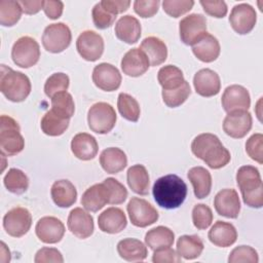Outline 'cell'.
I'll return each mask as SVG.
<instances>
[{"label":"cell","instance_id":"obj_1","mask_svg":"<svg viewBox=\"0 0 263 263\" xmlns=\"http://www.w3.org/2000/svg\"><path fill=\"white\" fill-rule=\"evenodd\" d=\"M191 151L213 170L225 166L231 159L230 152L222 145L220 139L210 133L196 136L191 143Z\"/></svg>","mask_w":263,"mask_h":263},{"label":"cell","instance_id":"obj_2","mask_svg":"<svg viewBox=\"0 0 263 263\" xmlns=\"http://www.w3.org/2000/svg\"><path fill=\"white\" fill-rule=\"evenodd\" d=\"M152 193L159 206L173 210L184 202L187 196V185L179 176L171 174L154 182Z\"/></svg>","mask_w":263,"mask_h":263},{"label":"cell","instance_id":"obj_3","mask_svg":"<svg viewBox=\"0 0 263 263\" xmlns=\"http://www.w3.org/2000/svg\"><path fill=\"white\" fill-rule=\"evenodd\" d=\"M236 183L247 205L255 209L262 208L263 183L257 167L253 165L240 166L236 173Z\"/></svg>","mask_w":263,"mask_h":263},{"label":"cell","instance_id":"obj_4","mask_svg":"<svg viewBox=\"0 0 263 263\" xmlns=\"http://www.w3.org/2000/svg\"><path fill=\"white\" fill-rule=\"evenodd\" d=\"M0 90L9 101L20 103L30 95L31 82L26 74L1 65Z\"/></svg>","mask_w":263,"mask_h":263},{"label":"cell","instance_id":"obj_5","mask_svg":"<svg viewBox=\"0 0 263 263\" xmlns=\"http://www.w3.org/2000/svg\"><path fill=\"white\" fill-rule=\"evenodd\" d=\"M0 148L7 156H13L25 148V140L21 135L18 123L10 116L0 117Z\"/></svg>","mask_w":263,"mask_h":263},{"label":"cell","instance_id":"obj_6","mask_svg":"<svg viewBox=\"0 0 263 263\" xmlns=\"http://www.w3.org/2000/svg\"><path fill=\"white\" fill-rule=\"evenodd\" d=\"M115 109L106 102L93 104L87 112V123L89 128L97 134H108L116 123Z\"/></svg>","mask_w":263,"mask_h":263},{"label":"cell","instance_id":"obj_7","mask_svg":"<svg viewBox=\"0 0 263 263\" xmlns=\"http://www.w3.org/2000/svg\"><path fill=\"white\" fill-rule=\"evenodd\" d=\"M11 58L16 66L30 68L39 61L40 46L34 38L23 36L14 42L11 49Z\"/></svg>","mask_w":263,"mask_h":263},{"label":"cell","instance_id":"obj_8","mask_svg":"<svg viewBox=\"0 0 263 263\" xmlns=\"http://www.w3.org/2000/svg\"><path fill=\"white\" fill-rule=\"evenodd\" d=\"M72 34L70 28L64 23L48 25L42 35L43 47L52 53L64 51L71 43Z\"/></svg>","mask_w":263,"mask_h":263},{"label":"cell","instance_id":"obj_9","mask_svg":"<svg viewBox=\"0 0 263 263\" xmlns=\"http://www.w3.org/2000/svg\"><path fill=\"white\" fill-rule=\"evenodd\" d=\"M129 220L136 227H147L158 220V212L147 200L140 197H132L126 206Z\"/></svg>","mask_w":263,"mask_h":263},{"label":"cell","instance_id":"obj_10","mask_svg":"<svg viewBox=\"0 0 263 263\" xmlns=\"http://www.w3.org/2000/svg\"><path fill=\"white\" fill-rule=\"evenodd\" d=\"M181 41L186 45H194L206 33V20L200 13H191L179 23Z\"/></svg>","mask_w":263,"mask_h":263},{"label":"cell","instance_id":"obj_11","mask_svg":"<svg viewBox=\"0 0 263 263\" xmlns=\"http://www.w3.org/2000/svg\"><path fill=\"white\" fill-rule=\"evenodd\" d=\"M32 226L31 213L22 206L9 210L3 217V227L6 233L12 237H22Z\"/></svg>","mask_w":263,"mask_h":263},{"label":"cell","instance_id":"obj_12","mask_svg":"<svg viewBox=\"0 0 263 263\" xmlns=\"http://www.w3.org/2000/svg\"><path fill=\"white\" fill-rule=\"evenodd\" d=\"M76 48L82 59L88 62H96L104 52V39L95 31L86 30L78 36Z\"/></svg>","mask_w":263,"mask_h":263},{"label":"cell","instance_id":"obj_13","mask_svg":"<svg viewBox=\"0 0 263 263\" xmlns=\"http://www.w3.org/2000/svg\"><path fill=\"white\" fill-rule=\"evenodd\" d=\"M257 22L255 8L248 3H239L233 6L229 15V23L232 29L239 35L250 33Z\"/></svg>","mask_w":263,"mask_h":263},{"label":"cell","instance_id":"obj_14","mask_svg":"<svg viewBox=\"0 0 263 263\" xmlns=\"http://www.w3.org/2000/svg\"><path fill=\"white\" fill-rule=\"evenodd\" d=\"M253 118L248 110L233 111L227 113L223 120V130L234 139H241L251 130Z\"/></svg>","mask_w":263,"mask_h":263},{"label":"cell","instance_id":"obj_15","mask_svg":"<svg viewBox=\"0 0 263 263\" xmlns=\"http://www.w3.org/2000/svg\"><path fill=\"white\" fill-rule=\"evenodd\" d=\"M92 81L97 87L105 91H114L121 84V74L119 70L109 64L101 63L92 70Z\"/></svg>","mask_w":263,"mask_h":263},{"label":"cell","instance_id":"obj_16","mask_svg":"<svg viewBox=\"0 0 263 263\" xmlns=\"http://www.w3.org/2000/svg\"><path fill=\"white\" fill-rule=\"evenodd\" d=\"M221 103L227 113L233 111L248 110L251 106V97L248 89L238 84H232L225 88Z\"/></svg>","mask_w":263,"mask_h":263},{"label":"cell","instance_id":"obj_17","mask_svg":"<svg viewBox=\"0 0 263 263\" xmlns=\"http://www.w3.org/2000/svg\"><path fill=\"white\" fill-rule=\"evenodd\" d=\"M65 231L66 229L63 222L52 216L42 217L35 227L37 237L44 243H57L61 241Z\"/></svg>","mask_w":263,"mask_h":263},{"label":"cell","instance_id":"obj_18","mask_svg":"<svg viewBox=\"0 0 263 263\" xmlns=\"http://www.w3.org/2000/svg\"><path fill=\"white\" fill-rule=\"evenodd\" d=\"M67 225L71 233L81 239L89 237L95 229L92 216L81 208H75L70 212Z\"/></svg>","mask_w":263,"mask_h":263},{"label":"cell","instance_id":"obj_19","mask_svg":"<svg viewBox=\"0 0 263 263\" xmlns=\"http://www.w3.org/2000/svg\"><path fill=\"white\" fill-rule=\"evenodd\" d=\"M216 212L223 217L236 219L240 212V200L235 189H222L214 199Z\"/></svg>","mask_w":263,"mask_h":263},{"label":"cell","instance_id":"obj_20","mask_svg":"<svg viewBox=\"0 0 263 263\" xmlns=\"http://www.w3.org/2000/svg\"><path fill=\"white\" fill-rule=\"evenodd\" d=\"M193 85L196 93L201 97L210 98L219 93L221 81L219 75L211 69H201L193 77Z\"/></svg>","mask_w":263,"mask_h":263},{"label":"cell","instance_id":"obj_21","mask_svg":"<svg viewBox=\"0 0 263 263\" xmlns=\"http://www.w3.org/2000/svg\"><path fill=\"white\" fill-rule=\"evenodd\" d=\"M149 67V60L140 47L129 49L121 60V69L123 73L130 77H139L145 74Z\"/></svg>","mask_w":263,"mask_h":263},{"label":"cell","instance_id":"obj_22","mask_svg":"<svg viewBox=\"0 0 263 263\" xmlns=\"http://www.w3.org/2000/svg\"><path fill=\"white\" fill-rule=\"evenodd\" d=\"M98 225L103 232L115 234L121 232L126 227L127 219L121 209L111 206L99 215Z\"/></svg>","mask_w":263,"mask_h":263},{"label":"cell","instance_id":"obj_23","mask_svg":"<svg viewBox=\"0 0 263 263\" xmlns=\"http://www.w3.org/2000/svg\"><path fill=\"white\" fill-rule=\"evenodd\" d=\"M71 150L74 156L81 160L95 158L99 151V145L95 137L87 133L75 135L71 141Z\"/></svg>","mask_w":263,"mask_h":263},{"label":"cell","instance_id":"obj_24","mask_svg":"<svg viewBox=\"0 0 263 263\" xmlns=\"http://www.w3.org/2000/svg\"><path fill=\"white\" fill-rule=\"evenodd\" d=\"M115 35L116 37L127 43L134 44L141 37V24L139 20L133 15H123L115 24Z\"/></svg>","mask_w":263,"mask_h":263},{"label":"cell","instance_id":"obj_25","mask_svg":"<svg viewBox=\"0 0 263 263\" xmlns=\"http://www.w3.org/2000/svg\"><path fill=\"white\" fill-rule=\"evenodd\" d=\"M208 236L213 245L220 248H227L236 241L237 231L231 223L219 220L211 227Z\"/></svg>","mask_w":263,"mask_h":263},{"label":"cell","instance_id":"obj_26","mask_svg":"<svg viewBox=\"0 0 263 263\" xmlns=\"http://www.w3.org/2000/svg\"><path fill=\"white\" fill-rule=\"evenodd\" d=\"M220 51L221 47L218 39L208 32L200 40L192 45L193 54L203 63H212L216 61Z\"/></svg>","mask_w":263,"mask_h":263},{"label":"cell","instance_id":"obj_27","mask_svg":"<svg viewBox=\"0 0 263 263\" xmlns=\"http://www.w3.org/2000/svg\"><path fill=\"white\" fill-rule=\"evenodd\" d=\"M109 201L107 187L104 183L95 184L87 188L81 197V204L86 211L98 212L102 210Z\"/></svg>","mask_w":263,"mask_h":263},{"label":"cell","instance_id":"obj_28","mask_svg":"<svg viewBox=\"0 0 263 263\" xmlns=\"http://www.w3.org/2000/svg\"><path fill=\"white\" fill-rule=\"evenodd\" d=\"M53 202L60 208H69L76 202L77 190L69 180L55 181L50 190Z\"/></svg>","mask_w":263,"mask_h":263},{"label":"cell","instance_id":"obj_29","mask_svg":"<svg viewBox=\"0 0 263 263\" xmlns=\"http://www.w3.org/2000/svg\"><path fill=\"white\" fill-rule=\"evenodd\" d=\"M140 49H142L147 55L150 66L156 67L160 64L164 63L167 58V47L165 43L155 36L146 37L141 45Z\"/></svg>","mask_w":263,"mask_h":263},{"label":"cell","instance_id":"obj_30","mask_svg":"<svg viewBox=\"0 0 263 263\" xmlns=\"http://www.w3.org/2000/svg\"><path fill=\"white\" fill-rule=\"evenodd\" d=\"M100 164L108 174H117L126 166V154L119 148L110 147L102 151L100 155Z\"/></svg>","mask_w":263,"mask_h":263},{"label":"cell","instance_id":"obj_31","mask_svg":"<svg viewBox=\"0 0 263 263\" xmlns=\"http://www.w3.org/2000/svg\"><path fill=\"white\" fill-rule=\"evenodd\" d=\"M189 181L193 186L194 195L202 199L206 197L212 189L211 173L202 166H194L189 170L187 175Z\"/></svg>","mask_w":263,"mask_h":263},{"label":"cell","instance_id":"obj_32","mask_svg":"<svg viewBox=\"0 0 263 263\" xmlns=\"http://www.w3.org/2000/svg\"><path fill=\"white\" fill-rule=\"evenodd\" d=\"M117 252L120 258L128 262L143 261L147 258L146 246L136 238H124L117 243Z\"/></svg>","mask_w":263,"mask_h":263},{"label":"cell","instance_id":"obj_33","mask_svg":"<svg viewBox=\"0 0 263 263\" xmlns=\"http://www.w3.org/2000/svg\"><path fill=\"white\" fill-rule=\"evenodd\" d=\"M127 185L135 193L139 195H147L149 192L150 178L146 167L142 164H135L127 170Z\"/></svg>","mask_w":263,"mask_h":263},{"label":"cell","instance_id":"obj_34","mask_svg":"<svg viewBox=\"0 0 263 263\" xmlns=\"http://www.w3.org/2000/svg\"><path fill=\"white\" fill-rule=\"evenodd\" d=\"M203 242L197 235H181L177 240V252L186 260L198 258L203 251Z\"/></svg>","mask_w":263,"mask_h":263},{"label":"cell","instance_id":"obj_35","mask_svg":"<svg viewBox=\"0 0 263 263\" xmlns=\"http://www.w3.org/2000/svg\"><path fill=\"white\" fill-rule=\"evenodd\" d=\"M69 123L70 119L59 115L50 109L43 115L40 126L45 135L50 137H58L66 132Z\"/></svg>","mask_w":263,"mask_h":263},{"label":"cell","instance_id":"obj_36","mask_svg":"<svg viewBox=\"0 0 263 263\" xmlns=\"http://www.w3.org/2000/svg\"><path fill=\"white\" fill-rule=\"evenodd\" d=\"M175 233L168 227L157 226L150 229L145 235V242L151 250H157L173 246Z\"/></svg>","mask_w":263,"mask_h":263},{"label":"cell","instance_id":"obj_37","mask_svg":"<svg viewBox=\"0 0 263 263\" xmlns=\"http://www.w3.org/2000/svg\"><path fill=\"white\" fill-rule=\"evenodd\" d=\"M157 80L163 90H171L181 86L185 79L181 69L174 65H166L159 69Z\"/></svg>","mask_w":263,"mask_h":263},{"label":"cell","instance_id":"obj_38","mask_svg":"<svg viewBox=\"0 0 263 263\" xmlns=\"http://www.w3.org/2000/svg\"><path fill=\"white\" fill-rule=\"evenodd\" d=\"M5 188L14 194H23L29 187V179L27 175L18 168H9L4 179Z\"/></svg>","mask_w":263,"mask_h":263},{"label":"cell","instance_id":"obj_39","mask_svg":"<svg viewBox=\"0 0 263 263\" xmlns=\"http://www.w3.org/2000/svg\"><path fill=\"white\" fill-rule=\"evenodd\" d=\"M117 108L120 115L132 122H136L140 117V105L138 101L128 93L120 92L117 100Z\"/></svg>","mask_w":263,"mask_h":263},{"label":"cell","instance_id":"obj_40","mask_svg":"<svg viewBox=\"0 0 263 263\" xmlns=\"http://www.w3.org/2000/svg\"><path fill=\"white\" fill-rule=\"evenodd\" d=\"M22 6L18 1L1 0L0 1V24L4 27L15 25L22 16Z\"/></svg>","mask_w":263,"mask_h":263},{"label":"cell","instance_id":"obj_41","mask_svg":"<svg viewBox=\"0 0 263 263\" xmlns=\"http://www.w3.org/2000/svg\"><path fill=\"white\" fill-rule=\"evenodd\" d=\"M51 110L59 115L70 119L74 115L75 104L71 93L62 91L51 98Z\"/></svg>","mask_w":263,"mask_h":263},{"label":"cell","instance_id":"obj_42","mask_svg":"<svg viewBox=\"0 0 263 263\" xmlns=\"http://www.w3.org/2000/svg\"><path fill=\"white\" fill-rule=\"evenodd\" d=\"M191 88L189 83L185 80L184 83L178 88L171 90H163L161 92L164 104L170 108H176L181 106L190 96Z\"/></svg>","mask_w":263,"mask_h":263},{"label":"cell","instance_id":"obj_43","mask_svg":"<svg viewBox=\"0 0 263 263\" xmlns=\"http://www.w3.org/2000/svg\"><path fill=\"white\" fill-rule=\"evenodd\" d=\"M69 84H70V79L67 74L62 72L53 73L45 81L44 92L48 98L51 99L57 93L66 91L69 87Z\"/></svg>","mask_w":263,"mask_h":263},{"label":"cell","instance_id":"obj_44","mask_svg":"<svg viewBox=\"0 0 263 263\" xmlns=\"http://www.w3.org/2000/svg\"><path fill=\"white\" fill-rule=\"evenodd\" d=\"M108 190L109 204H120L123 203L127 197L126 188L114 178H107L103 182Z\"/></svg>","mask_w":263,"mask_h":263},{"label":"cell","instance_id":"obj_45","mask_svg":"<svg viewBox=\"0 0 263 263\" xmlns=\"http://www.w3.org/2000/svg\"><path fill=\"white\" fill-rule=\"evenodd\" d=\"M192 222L198 230H204L210 227L213 222V212L210 206L203 203L194 205L192 210Z\"/></svg>","mask_w":263,"mask_h":263},{"label":"cell","instance_id":"obj_46","mask_svg":"<svg viewBox=\"0 0 263 263\" xmlns=\"http://www.w3.org/2000/svg\"><path fill=\"white\" fill-rule=\"evenodd\" d=\"M259 256L255 249L250 246H238L234 248L229 257V263H258Z\"/></svg>","mask_w":263,"mask_h":263},{"label":"cell","instance_id":"obj_47","mask_svg":"<svg viewBox=\"0 0 263 263\" xmlns=\"http://www.w3.org/2000/svg\"><path fill=\"white\" fill-rule=\"evenodd\" d=\"M194 1L189 0H164L162 8L166 14L172 17H179L192 9Z\"/></svg>","mask_w":263,"mask_h":263},{"label":"cell","instance_id":"obj_48","mask_svg":"<svg viewBox=\"0 0 263 263\" xmlns=\"http://www.w3.org/2000/svg\"><path fill=\"white\" fill-rule=\"evenodd\" d=\"M91 15L95 26L100 30H104L111 27L116 18V15L105 9L100 2L93 6Z\"/></svg>","mask_w":263,"mask_h":263},{"label":"cell","instance_id":"obj_49","mask_svg":"<svg viewBox=\"0 0 263 263\" xmlns=\"http://www.w3.org/2000/svg\"><path fill=\"white\" fill-rule=\"evenodd\" d=\"M248 155L259 164L263 163V135L260 133L252 135L246 142Z\"/></svg>","mask_w":263,"mask_h":263},{"label":"cell","instance_id":"obj_50","mask_svg":"<svg viewBox=\"0 0 263 263\" xmlns=\"http://www.w3.org/2000/svg\"><path fill=\"white\" fill-rule=\"evenodd\" d=\"M159 5L158 0H136L134 10L141 17H151L157 13Z\"/></svg>","mask_w":263,"mask_h":263},{"label":"cell","instance_id":"obj_51","mask_svg":"<svg viewBox=\"0 0 263 263\" xmlns=\"http://www.w3.org/2000/svg\"><path fill=\"white\" fill-rule=\"evenodd\" d=\"M34 261L35 263H48V262L63 263L64 258L58 249L44 247V248H41L36 253Z\"/></svg>","mask_w":263,"mask_h":263},{"label":"cell","instance_id":"obj_52","mask_svg":"<svg viewBox=\"0 0 263 263\" xmlns=\"http://www.w3.org/2000/svg\"><path fill=\"white\" fill-rule=\"evenodd\" d=\"M152 261L154 263H180L181 256L171 247L154 250Z\"/></svg>","mask_w":263,"mask_h":263},{"label":"cell","instance_id":"obj_53","mask_svg":"<svg viewBox=\"0 0 263 263\" xmlns=\"http://www.w3.org/2000/svg\"><path fill=\"white\" fill-rule=\"evenodd\" d=\"M204 12L213 17L221 18L227 14V5L224 1H199Z\"/></svg>","mask_w":263,"mask_h":263},{"label":"cell","instance_id":"obj_54","mask_svg":"<svg viewBox=\"0 0 263 263\" xmlns=\"http://www.w3.org/2000/svg\"><path fill=\"white\" fill-rule=\"evenodd\" d=\"M100 3L105 9L115 15L126 11L130 5V1L127 0H103Z\"/></svg>","mask_w":263,"mask_h":263},{"label":"cell","instance_id":"obj_55","mask_svg":"<svg viewBox=\"0 0 263 263\" xmlns=\"http://www.w3.org/2000/svg\"><path fill=\"white\" fill-rule=\"evenodd\" d=\"M64 9V3L62 1H52L47 0L43 3V10L46 14V16L50 20H57L59 18Z\"/></svg>","mask_w":263,"mask_h":263},{"label":"cell","instance_id":"obj_56","mask_svg":"<svg viewBox=\"0 0 263 263\" xmlns=\"http://www.w3.org/2000/svg\"><path fill=\"white\" fill-rule=\"evenodd\" d=\"M26 14H35L43 9V0H21L18 1Z\"/></svg>","mask_w":263,"mask_h":263}]
</instances>
